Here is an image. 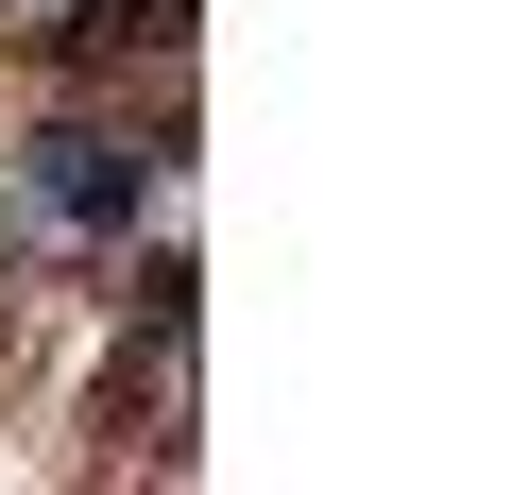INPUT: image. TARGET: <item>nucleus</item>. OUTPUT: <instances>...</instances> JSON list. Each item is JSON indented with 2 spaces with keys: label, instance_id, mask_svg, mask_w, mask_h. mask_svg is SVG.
<instances>
[{
  "label": "nucleus",
  "instance_id": "obj_1",
  "mask_svg": "<svg viewBox=\"0 0 512 495\" xmlns=\"http://www.w3.org/2000/svg\"><path fill=\"white\" fill-rule=\"evenodd\" d=\"M137 188H154L137 137H35V205L52 222H137Z\"/></svg>",
  "mask_w": 512,
  "mask_h": 495
}]
</instances>
